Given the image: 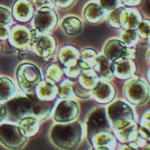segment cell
I'll return each instance as SVG.
<instances>
[{"label": "cell", "mask_w": 150, "mask_h": 150, "mask_svg": "<svg viewBox=\"0 0 150 150\" xmlns=\"http://www.w3.org/2000/svg\"><path fill=\"white\" fill-rule=\"evenodd\" d=\"M18 124L24 135L27 138L34 136L39 130V120L33 116H27L21 119Z\"/></svg>", "instance_id": "d6986e66"}, {"label": "cell", "mask_w": 150, "mask_h": 150, "mask_svg": "<svg viewBox=\"0 0 150 150\" xmlns=\"http://www.w3.org/2000/svg\"><path fill=\"white\" fill-rule=\"evenodd\" d=\"M7 109V119L10 121L19 122L27 116H33V103L29 96L17 95L4 104Z\"/></svg>", "instance_id": "3957f363"}, {"label": "cell", "mask_w": 150, "mask_h": 150, "mask_svg": "<svg viewBox=\"0 0 150 150\" xmlns=\"http://www.w3.org/2000/svg\"><path fill=\"white\" fill-rule=\"evenodd\" d=\"M27 139L19 126L8 123L0 125V143L5 148L11 150L21 149L27 144Z\"/></svg>", "instance_id": "277c9868"}, {"label": "cell", "mask_w": 150, "mask_h": 150, "mask_svg": "<svg viewBox=\"0 0 150 150\" xmlns=\"http://www.w3.org/2000/svg\"><path fill=\"white\" fill-rule=\"evenodd\" d=\"M83 137V129L79 121L56 124L50 131L52 142L63 150H75L82 142Z\"/></svg>", "instance_id": "6da1fadb"}, {"label": "cell", "mask_w": 150, "mask_h": 150, "mask_svg": "<svg viewBox=\"0 0 150 150\" xmlns=\"http://www.w3.org/2000/svg\"><path fill=\"white\" fill-rule=\"evenodd\" d=\"M9 39L13 47L20 51H27L29 47H31L33 31L31 32L27 27L22 25H15L10 32Z\"/></svg>", "instance_id": "30bf717a"}, {"label": "cell", "mask_w": 150, "mask_h": 150, "mask_svg": "<svg viewBox=\"0 0 150 150\" xmlns=\"http://www.w3.org/2000/svg\"><path fill=\"white\" fill-rule=\"evenodd\" d=\"M57 94L62 100H70L74 95L73 84L69 81L60 82L57 85Z\"/></svg>", "instance_id": "f546056e"}, {"label": "cell", "mask_w": 150, "mask_h": 150, "mask_svg": "<svg viewBox=\"0 0 150 150\" xmlns=\"http://www.w3.org/2000/svg\"><path fill=\"white\" fill-rule=\"evenodd\" d=\"M120 39L126 45H133L138 39V33L135 30L126 29L120 33Z\"/></svg>", "instance_id": "1f68e13d"}, {"label": "cell", "mask_w": 150, "mask_h": 150, "mask_svg": "<svg viewBox=\"0 0 150 150\" xmlns=\"http://www.w3.org/2000/svg\"><path fill=\"white\" fill-rule=\"evenodd\" d=\"M117 138L112 131H102L96 134L90 141L96 150H116Z\"/></svg>", "instance_id": "4fadbf2b"}, {"label": "cell", "mask_w": 150, "mask_h": 150, "mask_svg": "<svg viewBox=\"0 0 150 150\" xmlns=\"http://www.w3.org/2000/svg\"><path fill=\"white\" fill-rule=\"evenodd\" d=\"M149 45H150V36H149Z\"/></svg>", "instance_id": "f6af8a7d"}, {"label": "cell", "mask_w": 150, "mask_h": 150, "mask_svg": "<svg viewBox=\"0 0 150 150\" xmlns=\"http://www.w3.org/2000/svg\"><path fill=\"white\" fill-rule=\"evenodd\" d=\"M100 5L106 11H113L118 5V0H99Z\"/></svg>", "instance_id": "d590c367"}, {"label": "cell", "mask_w": 150, "mask_h": 150, "mask_svg": "<svg viewBox=\"0 0 150 150\" xmlns=\"http://www.w3.org/2000/svg\"><path fill=\"white\" fill-rule=\"evenodd\" d=\"M84 18L90 23H98L105 17L104 8L96 3L89 4L84 9Z\"/></svg>", "instance_id": "ffe728a7"}, {"label": "cell", "mask_w": 150, "mask_h": 150, "mask_svg": "<svg viewBox=\"0 0 150 150\" xmlns=\"http://www.w3.org/2000/svg\"><path fill=\"white\" fill-rule=\"evenodd\" d=\"M18 84L23 93L27 94L35 93V89L41 81V73L37 67L32 63H23L17 69Z\"/></svg>", "instance_id": "7a4b0ae2"}, {"label": "cell", "mask_w": 150, "mask_h": 150, "mask_svg": "<svg viewBox=\"0 0 150 150\" xmlns=\"http://www.w3.org/2000/svg\"><path fill=\"white\" fill-rule=\"evenodd\" d=\"M149 63H150V52H149Z\"/></svg>", "instance_id": "bcb514c9"}, {"label": "cell", "mask_w": 150, "mask_h": 150, "mask_svg": "<svg viewBox=\"0 0 150 150\" xmlns=\"http://www.w3.org/2000/svg\"><path fill=\"white\" fill-rule=\"evenodd\" d=\"M130 52L131 51L128 49L127 45L121 40L118 39L110 40L105 48L106 57L112 61H118L124 59L125 58H128L130 56Z\"/></svg>", "instance_id": "7c38bea8"}, {"label": "cell", "mask_w": 150, "mask_h": 150, "mask_svg": "<svg viewBox=\"0 0 150 150\" xmlns=\"http://www.w3.org/2000/svg\"><path fill=\"white\" fill-rule=\"evenodd\" d=\"M141 0H121V2L123 4H125L126 5L128 6H134V5H138L141 3Z\"/></svg>", "instance_id": "b9f144b4"}, {"label": "cell", "mask_w": 150, "mask_h": 150, "mask_svg": "<svg viewBox=\"0 0 150 150\" xmlns=\"http://www.w3.org/2000/svg\"><path fill=\"white\" fill-rule=\"evenodd\" d=\"M148 78H149V80L150 82V69L149 70V73H148Z\"/></svg>", "instance_id": "ee69618b"}, {"label": "cell", "mask_w": 150, "mask_h": 150, "mask_svg": "<svg viewBox=\"0 0 150 150\" xmlns=\"http://www.w3.org/2000/svg\"><path fill=\"white\" fill-rule=\"evenodd\" d=\"M10 36V32L9 28L7 26L0 25V39L1 40H5Z\"/></svg>", "instance_id": "f35d334b"}, {"label": "cell", "mask_w": 150, "mask_h": 150, "mask_svg": "<svg viewBox=\"0 0 150 150\" xmlns=\"http://www.w3.org/2000/svg\"><path fill=\"white\" fill-rule=\"evenodd\" d=\"M92 150H96V149H92Z\"/></svg>", "instance_id": "c3c4849f"}, {"label": "cell", "mask_w": 150, "mask_h": 150, "mask_svg": "<svg viewBox=\"0 0 150 150\" xmlns=\"http://www.w3.org/2000/svg\"><path fill=\"white\" fill-rule=\"evenodd\" d=\"M102 131H113L107 112L105 108L93 109L86 119V134L89 142L98 133Z\"/></svg>", "instance_id": "5b68a950"}, {"label": "cell", "mask_w": 150, "mask_h": 150, "mask_svg": "<svg viewBox=\"0 0 150 150\" xmlns=\"http://www.w3.org/2000/svg\"><path fill=\"white\" fill-rule=\"evenodd\" d=\"M29 98L32 100L33 103V117L36 118L38 120L43 121L47 119L54 108L55 102L54 101H47V100H41L35 94H27Z\"/></svg>", "instance_id": "9a60e30c"}, {"label": "cell", "mask_w": 150, "mask_h": 150, "mask_svg": "<svg viewBox=\"0 0 150 150\" xmlns=\"http://www.w3.org/2000/svg\"><path fill=\"white\" fill-rule=\"evenodd\" d=\"M126 95L128 100L133 104H144L149 97V88L142 80H132L126 87Z\"/></svg>", "instance_id": "ba28073f"}, {"label": "cell", "mask_w": 150, "mask_h": 150, "mask_svg": "<svg viewBox=\"0 0 150 150\" xmlns=\"http://www.w3.org/2000/svg\"><path fill=\"white\" fill-rule=\"evenodd\" d=\"M142 11L146 15L150 17V0H146L143 6H142Z\"/></svg>", "instance_id": "60d3db41"}, {"label": "cell", "mask_w": 150, "mask_h": 150, "mask_svg": "<svg viewBox=\"0 0 150 150\" xmlns=\"http://www.w3.org/2000/svg\"><path fill=\"white\" fill-rule=\"evenodd\" d=\"M63 74H64L63 68L57 62L51 63L49 66L47 67L45 71L46 78H47L48 79L52 80L55 83L60 82Z\"/></svg>", "instance_id": "83f0119b"}, {"label": "cell", "mask_w": 150, "mask_h": 150, "mask_svg": "<svg viewBox=\"0 0 150 150\" xmlns=\"http://www.w3.org/2000/svg\"><path fill=\"white\" fill-rule=\"evenodd\" d=\"M95 70L102 78L106 79L112 78L113 74V66L111 65L110 59H108L106 56H100L98 58Z\"/></svg>", "instance_id": "484cf974"}, {"label": "cell", "mask_w": 150, "mask_h": 150, "mask_svg": "<svg viewBox=\"0 0 150 150\" xmlns=\"http://www.w3.org/2000/svg\"><path fill=\"white\" fill-rule=\"evenodd\" d=\"M59 59L63 66V70H68L79 67V53L72 46H65L59 52Z\"/></svg>", "instance_id": "ac0fdd59"}, {"label": "cell", "mask_w": 150, "mask_h": 150, "mask_svg": "<svg viewBox=\"0 0 150 150\" xmlns=\"http://www.w3.org/2000/svg\"><path fill=\"white\" fill-rule=\"evenodd\" d=\"M34 13V6L30 0H16L12 5L13 18L19 22L29 21Z\"/></svg>", "instance_id": "5bb4252c"}, {"label": "cell", "mask_w": 150, "mask_h": 150, "mask_svg": "<svg viewBox=\"0 0 150 150\" xmlns=\"http://www.w3.org/2000/svg\"><path fill=\"white\" fill-rule=\"evenodd\" d=\"M141 148L136 145L135 143L132 142V143H126V144H122L120 145L118 148H117L116 150H140Z\"/></svg>", "instance_id": "74e56055"}, {"label": "cell", "mask_w": 150, "mask_h": 150, "mask_svg": "<svg viewBox=\"0 0 150 150\" xmlns=\"http://www.w3.org/2000/svg\"><path fill=\"white\" fill-rule=\"evenodd\" d=\"M35 1H43V0H35Z\"/></svg>", "instance_id": "7dc6e473"}, {"label": "cell", "mask_w": 150, "mask_h": 150, "mask_svg": "<svg viewBox=\"0 0 150 150\" xmlns=\"http://www.w3.org/2000/svg\"><path fill=\"white\" fill-rule=\"evenodd\" d=\"M97 53L91 49L83 50L79 55L78 64L83 70H88L95 67L97 64Z\"/></svg>", "instance_id": "7402d4cb"}, {"label": "cell", "mask_w": 150, "mask_h": 150, "mask_svg": "<svg viewBox=\"0 0 150 150\" xmlns=\"http://www.w3.org/2000/svg\"><path fill=\"white\" fill-rule=\"evenodd\" d=\"M97 74L96 73L91 70H83L79 76V84L83 86L84 88L90 90V88H93L94 86L97 83Z\"/></svg>", "instance_id": "4316f807"}, {"label": "cell", "mask_w": 150, "mask_h": 150, "mask_svg": "<svg viewBox=\"0 0 150 150\" xmlns=\"http://www.w3.org/2000/svg\"><path fill=\"white\" fill-rule=\"evenodd\" d=\"M127 14H128V10H126L124 7H118L115 9L109 15L108 18L110 25L115 28L124 27L126 23Z\"/></svg>", "instance_id": "cb8c5ba5"}, {"label": "cell", "mask_w": 150, "mask_h": 150, "mask_svg": "<svg viewBox=\"0 0 150 150\" xmlns=\"http://www.w3.org/2000/svg\"><path fill=\"white\" fill-rule=\"evenodd\" d=\"M138 27V33L143 38H147L150 36V21L149 20H143L141 21Z\"/></svg>", "instance_id": "836d02e7"}, {"label": "cell", "mask_w": 150, "mask_h": 150, "mask_svg": "<svg viewBox=\"0 0 150 150\" xmlns=\"http://www.w3.org/2000/svg\"><path fill=\"white\" fill-rule=\"evenodd\" d=\"M79 114V107L73 100H63L60 101L54 112V120L58 123H70L75 121Z\"/></svg>", "instance_id": "9c48e42d"}, {"label": "cell", "mask_w": 150, "mask_h": 150, "mask_svg": "<svg viewBox=\"0 0 150 150\" xmlns=\"http://www.w3.org/2000/svg\"><path fill=\"white\" fill-rule=\"evenodd\" d=\"M58 22L56 12L50 6L38 9L33 19V25L39 33L46 34L55 29Z\"/></svg>", "instance_id": "8992f818"}, {"label": "cell", "mask_w": 150, "mask_h": 150, "mask_svg": "<svg viewBox=\"0 0 150 150\" xmlns=\"http://www.w3.org/2000/svg\"><path fill=\"white\" fill-rule=\"evenodd\" d=\"M139 134L143 139L150 142V110L145 112L141 119Z\"/></svg>", "instance_id": "f1b7e54d"}, {"label": "cell", "mask_w": 150, "mask_h": 150, "mask_svg": "<svg viewBox=\"0 0 150 150\" xmlns=\"http://www.w3.org/2000/svg\"><path fill=\"white\" fill-rule=\"evenodd\" d=\"M73 89H74V93L79 98L85 99V98H89V96H90V90L82 86L79 84V82L75 83L73 85Z\"/></svg>", "instance_id": "e575fe53"}, {"label": "cell", "mask_w": 150, "mask_h": 150, "mask_svg": "<svg viewBox=\"0 0 150 150\" xmlns=\"http://www.w3.org/2000/svg\"><path fill=\"white\" fill-rule=\"evenodd\" d=\"M57 94V86L52 80L46 78L41 79L35 89V95L41 100L51 101Z\"/></svg>", "instance_id": "e0dca14e"}, {"label": "cell", "mask_w": 150, "mask_h": 150, "mask_svg": "<svg viewBox=\"0 0 150 150\" xmlns=\"http://www.w3.org/2000/svg\"><path fill=\"white\" fill-rule=\"evenodd\" d=\"M62 27L66 34L73 36L78 34L82 31L83 23L78 18L74 16H70L63 19L62 23Z\"/></svg>", "instance_id": "603a6c76"}, {"label": "cell", "mask_w": 150, "mask_h": 150, "mask_svg": "<svg viewBox=\"0 0 150 150\" xmlns=\"http://www.w3.org/2000/svg\"><path fill=\"white\" fill-rule=\"evenodd\" d=\"M75 0H50L52 4H54L55 6L59 8H68L71 6Z\"/></svg>", "instance_id": "8d00e7d4"}, {"label": "cell", "mask_w": 150, "mask_h": 150, "mask_svg": "<svg viewBox=\"0 0 150 150\" xmlns=\"http://www.w3.org/2000/svg\"><path fill=\"white\" fill-rule=\"evenodd\" d=\"M11 21V14L10 11L3 6H0V25L6 26Z\"/></svg>", "instance_id": "d6a6232c"}, {"label": "cell", "mask_w": 150, "mask_h": 150, "mask_svg": "<svg viewBox=\"0 0 150 150\" xmlns=\"http://www.w3.org/2000/svg\"><path fill=\"white\" fill-rule=\"evenodd\" d=\"M15 85L9 79L5 77L0 78V101L9 100L15 93Z\"/></svg>", "instance_id": "d4e9b609"}, {"label": "cell", "mask_w": 150, "mask_h": 150, "mask_svg": "<svg viewBox=\"0 0 150 150\" xmlns=\"http://www.w3.org/2000/svg\"><path fill=\"white\" fill-rule=\"evenodd\" d=\"M141 22V18L140 16V14L135 11V10H128V14H127V19H126V23L125 25V28L126 29H132L134 30L139 24Z\"/></svg>", "instance_id": "4dcf8cb0"}, {"label": "cell", "mask_w": 150, "mask_h": 150, "mask_svg": "<svg viewBox=\"0 0 150 150\" xmlns=\"http://www.w3.org/2000/svg\"><path fill=\"white\" fill-rule=\"evenodd\" d=\"M149 104H150V100H149Z\"/></svg>", "instance_id": "681fc988"}, {"label": "cell", "mask_w": 150, "mask_h": 150, "mask_svg": "<svg viewBox=\"0 0 150 150\" xmlns=\"http://www.w3.org/2000/svg\"><path fill=\"white\" fill-rule=\"evenodd\" d=\"M92 89L95 100L101 104H107L111 102L114 97V88L113 85L107 81L97 82Z\"/></svg>", "instance_id": "2e32d148"}, {"label": "cell", "mask_w": 150, "mask_h": 150, "mask_svg": "<svg viewBox=\"0 0 150 150\" xmlns=\"http://www.w3.org/2000/svg\"><path fill=\"white\" fill-rule=\"evenodd\" d=\"M7 114H8V112H7V109H6L5 106L0 104V123L4 120L7 119Z\"/></svg>", "instance_id": "ab89813d"}, {"label": "cell", "mask_w": 150, "mask_h": 150, "mask_svg": "<svg viewBox=\"0 0 150 150\" xmlns=\"http://www.w3.org/2000/svg\"><path fill=\"white\" fill-rule=\"evenodd\" d=\"M113 74L118 78L125 79L132 76L134 72V65L129 59H120L115 61L113 66Z\"/></svg>", "instance_id": "44dd1931"}, {"label": "cell", "mask_w": 150, "mask_h": 150, "mask_svg": "<svg viewBox=\"0 0 150 150\" xmlns=\"http://www.w3.org/2000/svg\"><path fill=\"white\" fill-rule=\"evenodd\" d=\"M140 150H150V145H145L144 147L141 148Z\"/></svg>", "instance_id": "7bdbcfd3"}, {"label": "cell", "mask_w": 150, "mask_h": 150, "mask_svg": "<svg viewBox=\"0 0 150 150\" xmlns=\"http://www.w3.org/2000/svg\"><path fill=\"white\" fill-rule=\"evenodd\" d=\"M31 47L38 57L47 60L56 51V41L53 36L42 33L38 34L34 30L33 31Z\"/></svg>", "instance_id": "52a82bcc"}, {"label": "cell", "mask_w": 150, "mask_h": 150, "mask_svg": "<svg viewBox=\"0 0 150 150\" xmlns=\"http://www.w3.org/2000/svg\"><path fill=\"white\" fill-rule=\"evenodd\" d=\"M107 115L111 124L122 120H135V114L133 108L126 102L118 100L112 103L106 109Z\"/></svg>", "instance_id": "8fae6325"}]
</instances>
